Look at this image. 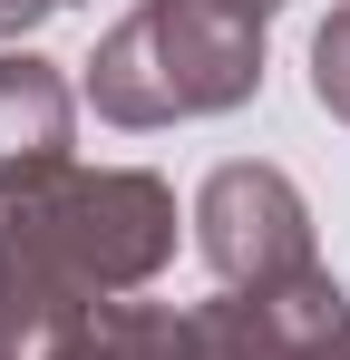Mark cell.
<instances>
[{
    "mask_svg": "<svg viewBox=\"0 0 350 360\" xmlns=\"http://www.w3.org/2000/svg\"><path fill=\"white\" fill-rule=\"evenodd\" d=\"M253 78H263V10L253 0H146L98 49L88 98L117 127H156V117L233 108V98H253Z\"/></svg>",
    "mask_w": 350,
    "mask_h": 360,
    "instance_id": "cell-1",
    "label": "cell"
},
{
    "mask_svg": "<svg viewBox=\"0 0 350 360\" xmlns=\"http://www.w3.org/2000/svg\"><path fill=\"white\" fill-rule=\"evenodd\" d=\"M0 214H10L30 283L58 311H78L88 292H117V283H146L175 243V205L156 176H39L0 195Z\"/></svg>",
    "mask_w": 350,
    "mask_h": 360,
    "instance_id": "cell-2",
    "label": "cell"
},
{
    "mask_svg": "<svg viewBox=\"0 0 350 360\" xmlns=\"http://www.w3.org/2000/svg\"><path fill=\"white\" fill-rule=\"evenodd\" d=\"M205 253L224 283H302L311 273V234H302V195H292L273 166H224L205 185Z\"/></svg>",
    "mask_w": 350,
    "mask_h": 360,
    "instance_id": "cell-3",
    "label": "cell"
},
{
    "mask_svg": "<svg viewBox=\"0 0 350 360\" xmlns=\"http://www.w3.org/2000/svg\"><path fill=\"white\" fill-rule=\"evenodd\" d=\"M58 146H68V88L39 59H0V185L58 176Z\"/></svg>",
    "mask_w": 350,
    "mask_h": 360,
    "instance_id": "cell-4",
    "label": "cell"
},
{
    "mask_svg": "<svg viewBox=\"0 0 350 360\" xmlns=\"http://www.w3.org/2000/svg\"><path fill=\"white\" fill-rule=\"evenodd\" d=\"M311 88H321V108L350 117V10H331V30L311 39Z\"/></svg>",
    "mask_w": 350,
    "mask_h": 360,
    "instance_id": "cell-5",
    "label": "cell"
},
{
    "mask_svg": "<svg viewBox=\"0 0 350 360\" xmlns=\"http://www.w3.org/2000/svg\"><path fill=\"white\" fill-rule=\"evenodd\" d=\"M58 0H0V39H10V30H30V20H49Z\"/></svg>",
    "mask_w": 350,
    "mask_h": 360,
    "instance_id": "cell-6",
    "label": "cell"
},
{
    "mask_svg": "<svg viewBox=\"0 0 350 360\" xmlns=\"http://www.w3.org/2000/svg\"><path fill=\"white\" fill-rule=\"evenodd\" d=\"M253 10H263V0H253Z\"/></svg>",
    "mask_w": 350,
    "mask_h": 360,
    "instance_id": "cell-7",
    "label": "cell"
}]
</instances>
